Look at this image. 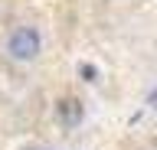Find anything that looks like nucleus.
<instances>
[{"instance_id": "nucleus-1", "label": "nucleus", "mask_w": 157, "mask_h": 150, "mask_svg": "<svg viewBox=\"0 0 157 150\" xmlns=\"http://www.w3.org/2000/svg\"><path fill=\"white\" fill-rule=\"evenodd\" d=\"M3 52H7V59L20 62V65L36 62L43 56V33H39V26H33V23L13 26L7 33V39H3Z\"/></svg>"}, {"instance_id": "nucleus-2", "label": "nucleus", "mask_w": 157, "mask_h": 150, "mask_svg": "<svg viewBox=\"0 0 157 150\" xmlns=\"http://www.w3.org/2000/svg\"><path fill=\"white\" fill-rule=\"evenodd\" d=\"M56 118H59V124H66V127H78L82 118H85V104H82L75 95H66V98L56 101Z\"/></svg>"}, {"instance_id": "nucleus-3", "label": "nucleus", "mask_w": 157, "mask_h": 150, "mask_svg": "<svg viewBox=\"0 0 157 150\" xmlns=\"http://www.w3.org/2000/svg\"><path fill=\"white\" fill-rule=\"evenodd\" d=\"M78 75H82L85 82H98V69H95V65H88V62L78 65Z\"/></svg>"}, {"instance_id": "nucleus-4", "label": "nucleus", "mask_w": 157, "mask_h": 150, "mask_svg": "<svg viewBox=\"0 0 157 150\" xmlns=\"http://www.w3.org/2000/svg\"><path fill=\"white\" fill-rule=\"evenodd\" d=\"M147 104L157 111V88H154V91H147Z\"/></svg>"}]
</instances>
